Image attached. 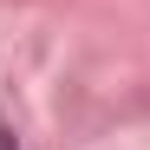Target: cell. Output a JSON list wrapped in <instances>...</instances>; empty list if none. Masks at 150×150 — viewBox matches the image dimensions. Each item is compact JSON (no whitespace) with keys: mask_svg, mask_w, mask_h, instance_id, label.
<instances>
[{"mask_svg":"<svg viewBox=\"0 0 150 150\" xmlns=\"http://www.w3.org/2000/svg\"><path fill=\"white\" fill-rule=\"evenodd\" d=\"M0 150H20V144H13V131H0Z\"/></svg>","mask_w":150,"mask_h":150,"instance_id":"1","label":"cell"}]
</instances>
